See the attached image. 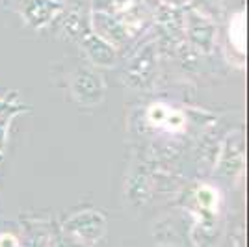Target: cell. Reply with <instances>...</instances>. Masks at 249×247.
Masks as SVG:
<instances>
[{
  "label": "cell",
  "instance_id": "6",
  "mask_svg": "<svg viewBox=\"0 0 249 247\" xmlns=\"http://www.w3.org/2000/svg\"><path fill=\"white\" fill-rule=\"evenodd\" d=\"M184 34L188 43L203 54H210L216 47L218 26L210 17L197 10H188L184 13Z\"/></svg>",
  "mask_w": 249,
  "mask_h": 247
},
{
  "label": "cell",
  "instance_id": "4",
  "mask_svg": "<svg viewBox=\"0 0 249 247\" xmlns=\"http://www.w3.org/2000/svg\"><path fill=\"white\" fill-rule=\"evenodd\" d=\"M246 169V153H244V136L232 132L225 138L219 149V156L214 165V175L225 182H238Z\"/></svg>",
  "mask_w": 249,
  "mask_h": 247
},
{
  "label": "cell",
  "instance_id": "7",
  "mask_svg": "<svg viewBox=\"0 0 249 247\" xmlns=\"http://www.w3.org/2000/svg\"><path fill=\"white\" fill-rule=\"evenodd\" d=\"M89 30L106 43H110L117 51L126 47V43L132 37L130 28L115 13H108L103 10L89 11Z\"/></svg>",
  "mask_w": 249,
  "mask_h": 247
},
{
  "label": "cell",
  "instance_id": "2",
  "mask_svg": "<svg viewBox=\"0 0 249 247\" xmlns=\"http://www.w3.org/2000/svg\"><path fill=\"white\" fill-rule=\"evenodd\" d=\"M69 93L73 101L82 108H95L103 104L106 95V82L93 65H80L69 76Z\"/></svg>",
  "mask_w": 249,
  "mask_h": 247
},
{
  "label": "cell",
  "instance_id": "1",
  "mask_svg": "<svg viewBox=\"0 0 249 247\" xmlns=\"http://www.w3.org/2000/svg\"><path fill=\"white\" fill-rule=\"evenodd\" d=\"M106 229H108L106 216L93 208L73 212L62 223L63 236L78 247H91L93 244L101 242L106 234Z\"/></svg>",
  "mask_w": 249,
  "mask_h": 247
},
{
  "label": "cell",
  "instance_id": "9",
  "mask_svg": "<svg viewBox=\"0 0 249 247\" xmlns=\"http://www.w3.org/2000/svg\"><path fill=\"white\" fill-rule=\"evenodd\" d=\"M22 240L19 238V247H49L54 238L52 229L47 221L34 219L22 225Z\"/></svg>",
  "mask_w": 249,
  "mask_h": 247
},
{
  "label": "cell",
  "instance_id": "14",
  "mask_svg": "<svg viewBox=\"0 0 249 247\" xmlns=\"http://www.w3.org/2000/svg\"><path fill=\"white\" fill-rule=\"evenodd\" d=\"M15 115H2L0 117V155H4V149L8 143V128Z\"/></svg>",
  "mask_w": 249,
  "mask_h": 247
},
{
  "label": "cell",
  "instance_id": "12",
  "mask_svg": "<svg viewBox=\"0 0 249 247\" xmlns=\"http://www.w3.org/2000/svg\"><path fill=\"white\" fill-rule=\"evenodd\" d=\"M169 112H171V106H167V104H164V103H155L147 108L145 117H147V121H149V124H153L156 128H162L164 123H166Z\"/></svg>",
  "mask_w": 249,
  "mask_h": 247
},
{
  "label": "cell",
  "instance_id": "17",
  "mask_svg": "<svg viewBox=\"0 0 249 247\" xmlns=\"http://www.w3.org/2000/svg\"><path fill=\"white\" fill-rule=\"evenodd\" d=\"M2 156H4V155H0V162H2Z\"/></svg>",
  "mask_w": 249,
  "mask_h": 247
},
{
  "label": "cell",
  "instance_id": "16",
  "mask_svg": "<svg viewBox=\"0 0 249 247\" xmlns=\"http://www.w3.org/2000/svg\"><path fill=\"white\" fill-rule=\"evenodd\" d=\"M166 6L169 8H182V6H186L190 0H162Z\"/></svg>",
  "mask_w": 249,
  "mask_h": 247
},
{
  "label": "cell",
  "instance_id": "11",
  "mask_svg": "<svg viewBox=\"0 0 249 247\" xmlns=\"http://www.w3.org/2000/svg\"><path fill=\"white\" fill-rule=\"evenodd\" d=\"M244 28H246V21H244V13H236L234 19L231 21L229 26V39L232 41V47L240 52V56H244V41H246V35H244Z\"/></svg>",
  "mask_w": 249,
  "mask_h": 247
},
{
  "label": "cell",
  "instance_id": "3",
  "mask_svg": "<svg viewBox=\"0 0 249 247\" xmlns=\"http://www.w3.org/2000/svg\"><path fill=\"white\" fill-rule=\"evenodd\" d=\"M124 84L136 89L142 91L151 88L156 78V47L155 43H145L143 47H140L138 51L130 56L128 63L124 65L123 71Z\"/></svg>",
  "mask_w": 249,
  "mask_h": 247
},
{
  "label": "cell",
  "instance_id": "8",
  "mask_svg": "<svg viewBox=\"0 0 249 247\" xmlns=\"http://www.w3.org/2000/svg\"><path fill=\"white\" fill-rule=\"evenodd\" d=\"M78 45L82 49L86 60L91 63L93 67H103V69H112L119 62V51L114 49L110 43L101 39L99 35H95L93 32H84L78 39Z\"/></svg>",
  "mask_w": 249,
  "mask_h": 247
},
{
  "label": "cell",
  "instance_id": "5",
  "mask_svg": "<svg viewBox=\"0 0 249 247\" xmlns=\"http://www.w3.org/2000/svg\"><path fill=\"white\" fill-rule=\"evenodd\" d=\"M17 11L30 30H45L65 11L62 0H17Z\"/></svg>",
  "mask_w": 249,
  "mask_h": 247
},
{
  "label": "cell",
  "instance_id": "15",
  "mask_svg": "<svg viewBox=\"0 0 249 247\" xmlns=\"http://www.w3.org/2000/svg\"><path fill=\"white\" fill-rule=\"evenodd\" d=\"M0 247H19V236L13 232H0Z\"/></svg>",
  "mask_w": 249,
  "mask_h": 247
},
{
  "label": "cell",
  "instance_id": "10",
  "mask_svg": "<svg viewBox=\"0 0 249 247\" xmlns=\"http://www.w3.org/2000/svg\"><path fill=\"white\" fill-rule=\"evenodd\" d=\"M196 203H197L201 214L212 219L219 212V203H221L219 190L216 186L208 184V182L197 186V190H196Z\"/></svg>",
  "mask_w": 249,
  "mask_h": 247
},
{
  "label": "cell",
  "instance_id": "13",
  "mask_svg": "<svg viewBox=\"0 0 249 247\" xmlns=\"http://www.w3.org/2000/svg\"><path fill=\"white\" fill-rule=\"evenodd\" d=\"M26 108L17 101V95L11 93L6 97H0V117L2 115H17V113L24 112Z\"/></svg>",
  "mask_w": 249,
  "mask_h": 247
}]
</instances>
